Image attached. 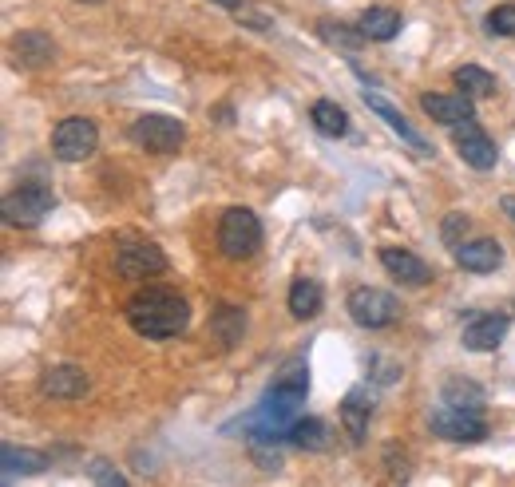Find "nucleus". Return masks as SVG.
Masks as SVG:
<instances>
[{
  "instance_id": "nucleus-12",
  "label": "nucleus",
  "mask_w": 515,
  "mask_h": 487,
  "mask_svg": "<svg viewBox=\"0 0 515 487\" xmlns=\"http://www.w3.org/2000/svg\"><path fill=\"white\" fill-rule=\"evenodd\" d=\"M456 266H464L468 274H492L504 262V246L496 238H472L464 246H452Z\"/></svg>"
},
{
  "instance_id": "nucleus-17",
  "label": "nucleus",
  "mask_w": 515,
  "mask_h": 487,
  "mask_svg": "<svg viewBox=\"0 0 515 487\" xmlns=\"http://www.w3.org/2000/svg\"><path fill=\"white\" fill-rule=\"evenodd\" d=\"M365 103H369V111H377V115H381V119H385V123H389V127H393V131H397V135H401V139L409 143L412 151H420V155H428V143H424V139H420V135L412 131V127H409V119H405V115H401V111H397V107H393L389 99H385V96H377V92H365Z\"/></svg>"
},
{
  "instance_id": "nucleus-4",
  "label": "nucleus",
  "mask_w": 515,
  "mask_h": 487,
  "mask_svg": "<svg viewBox=\"0 0 515 487\" xmlns=\"http://www.w3.org/2000/svg\"><path fill=\"white\" fill-rule=\"evenodd\" d=\"M183 139H187V127L171 115H139L131 123V143L151 155H171L183 147Z\"/></svg>"
},
{
  "instance_id": "nucleus-14",
  "label": "nucleus",
  "mask_w": 515,
  "mask_h": 487,
  "mask_svg": "<svg viewBox=\"0 0 515 487\" xmlns=\"http://www.w3.org/2000/svg\"><path fill=\"white\" fill-rule=\"evenodd\" d=\"M40 392L52 396V400H76L88 392V373L76 369V365H56L40 377Z\"/></svg>"
},
{
  "instance_id": "nucleus-21",
  "label": "nucleus",
  "mask_w": 515,
  "mask_h": 487,
  "mask_svg": "<svg viewBox=\"0 0 515 487\" xmlns=\"http://www.w3.org/2000/svg\"><path fill=\"white\" fill-rule=\"evenodd\" d=\"M0 464H4V480H12L16 472H20V476L44 472V468H48V456H44V452H32V448L4 444V448H0Z\"/></svg>"
},
{
  "instance_id": "nucleus-27",
  "label": "nucleus",
  "mask_w": 515,
  "mask_h": 487,
  "mask_svg": "<svg viewBox=\"0 0 515 487\" xmlns=\"http://www.w3.org/2000/svg\"><path fill=\"white\" fill-rule=\"evenodd\" d=\"M270 389H290V392H306L309 389V373H306V361L294 357L282 365V373L270 381Z\"/></svg>"
},
{
  "instance_id": "nucleus-25",
  "label": "nucleus",
  "mask_w": 515,
  "mask_h": 487,
  "mask_svg": "<svg viewBox=\"0 0 515 487\" xmlns=\"http://www.w3.org/2000/svg\"><path fill=\"white\" fill-rule=\"evenodd\" d=\"M456 88L464 92L468 99H488L496 96V76L492 72H484V68H476V64H464V68H456Z\"/></svg>"
},
{
  "instance_id": "nucleus-34",
  "label": "nucleus",
  "mask_w": 515,
  "mask_h": 487,
  "mask_svg": "<svg viewBox=\"0 0 515 487\" xmlns=\"http://www.w3.org/2000/svg\"><path fill=\"white\" fill-rule=\"evenodd\" d=\"M88 4H96V0H88Z\"/></svg>"
},
{
  "instance_id": "nucleus-32",
  "label": "nucleus",
  "mask_w": 515,
  "mask_h": 487,
  "mask_svg": "<svg viewBox=\"0 0 515 487\" xmlns=\"http://www.w3.org/2000/svg\"><path fill=\"white\" fill-rule=\"evenodd\" d=\"M214 4H222V8H242V0H214Z\"/></svg>"
},
{
  "instance_id": "nucleus-1",
  "label": "nucleus",
  "mask_w": 515,
  "mask_h": 487,
  "mask_svg": "<svg viewBox=\"0 0 515 487\" xmlns=\"http://www.w3.org/2000/svg\"><path fill=\"white\" fill-rule=\"evenodd\" d=\"M127 321L139 337L147 341H171L187 329L191 321V305L179 290H167V286H151V290L135 293L127 301Z\"/></svg>"
},
{
  "instance_id": "nucleus-11",
  "label": "nucleus",
  "mask_w": 515,
  "mask_h": 487,
  "mask_svg": "<svg viewBox=\"0 0 515 487\" xmlns=\"http://www.w3.org/2000/svg\"><path fill=\"white\" fill-rule=\"evenodd\" d=\"M381 266H385V274H389L393 282L412 286V290H420V286L432 282V266H428L424 258H416L412 250H397V246L381 250Z\"/></svg>"
},
{
  "instance_id": "nucleus-31",
  "label": "nucleus",
  "mask_w": 515,
  "mask_h": 487,
  "mask_svg": "<svg viewBox=\"0 0 515 487\" xmlns=\"http://www.w3.org/2000/svg\"><path fill=\"white\" fill-rule=\"evenodd\" d=\"M460 230H468V218H464V214H452V218L444 222V242L456 246V234H460Z\"/></svg>"
},
{
  "instance_id": "nucleus-22",
  "label": "nucleus",
  "mask_w": 515,
  "mask_h": 487,
  "mask_svg": "<svg viewBox=\"0 0 515 487\" xmlns=\"http://www.w3.org/2000/svg\"><path fill=\"white\" fill-rule=\"evenodd\" d=\"M290 444H298V448H306V452H329L333 436H329L325 420H317V416H298L294 428H290Z\"/></svg>"
},
{
  "instance_id": "nucleus-8",
  "label": "nucleus",
  "mask_w": 515,
  "mask_h": 487,
  "mask_svg": "<svg viewBox=\"0 0 515 487\" xmlns=\"http://www.w3.org/2000/svg\"><path fill=\"white\" fill-rule=\"evenodd\" d=\"M432 432L440 440H452V444H480L488 436V424L480 412H468V408H452V404H440L432 416H428Z\"/></svg>"
},
{
  "instance_id": "nucleus-33",
  "label": "nucleus",
  "mask_w": 515,
  "mask_h": 487,
  "mask_svg": "<svg viewBox=\"0 0 515 487\" xmlns=\"http://www.w3.org/2000/svg\"><path fill=\"white\" fill-rule=\"evenodd\" d=\"M504 206H508V214L515 218V198H504Z\"/></svg>"
},
{
  "instance_id": "nucleus-18",
  "label": "nucleus",
  "mask_w": 515,
  "mask_h": 487,
  "mask_svg": "<svg viewBox=\"0 0 515 487\" xmlns=\"http://www.w3.org/2000/svg\"><path fill=\"white\" fill-rule=\"evenodd\" d=\"M401 12L397 8H369V12H361V20H357V28L365 32V40H377V44H389L397 32H401Z\"/></svg>"
},
{
  "instance_id": "nucleus-13",
  "label": "nucleus",
  "mask_w": 515,
  "mask_h": 487,
  "mask_svg": "<svg viewBox=\"0 0 515 487\" xmlns=\"http://www.w3.org/2000/svg\"><path fill=\"white\" fill-rule=\"evenodd\" d=\"M373 408H377L373 389L353 385V389L345 392V400H341V424H345V432H349V440H353V444H361V440H365V428H369Z\"/></svg>"
},
{
  "instance_id": "nucleus-29",
  "label": "nucleus",
  "mask_w": 515,
  "mask_h": 487,
  "mask_svg": "<svg viewBox=\"0 0 515 487\" xmlns=\"http://www.w3.org/2000/svg\"><path fill=\"white\" fill-rule=\"evenodd\" d=\"M365 365H373V377H377L381 385L401 381V365H397V361H389V357H381V353H369V361H365Z\"/></svg>"
},
{
  "instance_id": "nucleus-3",
  "label": "nucleus",
  "mask_w": 515,
  "mask_h": 487,
  "mask_svg": "<svg viewBox=\"0 0 515 487\" xmlns=\"http://www.w3.org/2000/svg\"><path fill=\"white\" fill-rule=\"evenodd\" d=\"M52 210H56V195L44 183H24V187H16L12 195L4 198V222L20 226V230L40 226Z\"/></svg>"
},
{
  "instance_id": "nucleus-24",
  "label": "nucleus",
  "mask_w": 515,
  "mask_h": 487,
  "mask_svg": "<svg viewBox=\"0 0 515 487\" xmlns=\"http://www.w3.org/2000/svg\"><path fill=\"white\" fill-rule=\"evenodd\" d=\"M309 119H313V127H317L321 135H329V139H341V135L349 131V115H345V107L333 103V99H317L313 111H309Z\"/></svg>"
},
{
  "instance_id": "nucleus-9",
  "label": "nucleus",
  "mask_w": 515,
  "mask_h": 487,
  "mask_svg": "<svg viewBox=\"0 0 515 487\" xmlns=\"http://www.w3.org/2000/svg\"><path fill=\"white\" fill-rule=\"evenodd\" d=\"M452 143H456V155H460L468 167H476V171H492L496 159H500L496 143L488 139V131H484L476 119L456 123V127H452Z\"/></svg>"
},
{
  "instance_id": "nucleus-20",
  "label": "nucleus",
  "mask_w": 515,
  "mask_h": 487,
  "mask_svg": "<svg viewBox=\"0 0 515 487\" xmlns=\"http://www.w3.org/2000/svg\"><path fill=\"white\" fill-rule=\"evenodd\" d=\"M210 329H214V337L222 341V349H234L238 337L246 333V313H242L238 305L222 301V305L214 309V317H210Z\"/></svg>"
},
{
  "instance_id": "nucleus-10",
  "label": "nucleus",
  "mask_w": 515,
  "mask_h": 487,
  "mask_svg": "<svg viewBox=\"0 0 515 487\" xmlns=\"http://www.w3.org/2000/svg\"><path fill=\"white\" fill-rule=\"evenodd\" d=\"M508 317L504 313H472L468 321H464V349H472V353H492V349H500L504 345V337H508Z\"/></svg>"
},
{
  "instance_id": "nucleus-15",
  "label": "nucleus",
  "mask_w": 515,
  "mask_h": 487,
  "mask_svg": "<svg viewBox=\"0 0 515 487\" xmlns=\"http://www.w3.org/2000/svg\"><path fill=\"white\" fill-rule=\"evenodd\" d=\"M52 56H56V44H52V36H44V32H20L16 40H12V60L20 64V68H48L52 64Z\"/></svg>"
},
{
  "instance_id": "nucleus-6",
  "label": "nucleus",
  "mask_w": 515,
  "mask_h": 487,
  "mask_svg": "<svg viewBox=\"0 0 515 487\" xmlns=\"http://www.w3.org/2000/svg\"><path fill=\"white\" fill-rule=\"evenodd\" d=\"M96 147H100V131L92 119H64L52 131V155L60 163H84L96 155Z\"/></svg>"
},
{
  "instance_id": "nucleus-26",
  "label": "nucleus",
  "mask_w": 515,
  "mask_h": 487,
  "mask_svg": "<svg viewBox=\"0 0 515 487\" xmlns=\"http://www.w3.org/2000/svg\"><path fill=\"white\" fill-rule=\"evenodd\" d=\"M317 36H321L325 44L341 48V52H357L361 40H365L361 28H345V24H333V20H321V24H317Z\"/></svg>"
},
{
  "instance_id": "nucleus-19",
  "label": "nucleus",
  "mask_w": 515,
  "mask_h": 487,
  "mask_svg": "<svg viewBox=\"0 0 515 487\" xmlns=\"http://www.w3.org/2000/svg\"><path fill=\"white\" fill-rule=\"evenodd\" d=\"M440 400L452 408H468V412H484V389L472 377H448L440 385Z\"/></svg>"
},
{
  "instance_id": "nucleus-30",
  "label": "nucleus",
  "mask_w": 515,
  "mask_h": 487,
  "mask_svg": "<svg viewBox=\"0 0 515 487\" xmlns=\"http://www.w3.org/2000/svg\"><path fill=\"white\" fill-rule=\"evenodd\" d=\"M88 476H92L96 484H107V487L123 484V472H119L111 460H92V464H88Z\"/></svg>"
},
{
  "instance_id": "nucleus-7",
  "label": "nucleus",
  "mask_w": 515,
  "mask_h": 487,
  "mask_svg": "<svg viewBox=\"0 0 515 487\" xmlns=\"http://www.w3.org/2000/svg\"><path fill=\"white\" fill-rule=\"evenodd\" d=\"M115 270L127 282H143V278H155V274L167 270V254L155 242H147V238H127L115 250Z\"/></svg>"
},
{
  "instance_id": "nucleus-28",
  "label": "nucleus",
  "mask_w": 515,
  "mask_h": 487,
  "mask_svg": "<svg viewBox=\"0 0 515 487\" xmlns=\"http://www.w3.org/2000/svg\"><path fill=\"white\" fill-rule=\"evenodd\" d=\"M484 28H488L492 36H515V4H500V8H492V12H488V20H484Z\"/></svg>"
},
{
  "instance_id": "nucleus-2",
  "label": "nucleus",
  "mask_w": 515,
  "mask_h": 487,
  "mask_svg": "<svg viewBox=\"0 0 515 487\" xmlns=\"http://www.w3.org/2000/svg\"><path fill=\"white\" fill-rule=\"evenodd\" d=\"M258 246H262V222H258V214L246 210V206H230L218 218V250L230 262H242V258L258 254Z\"/></svg>"
},
{
  "instance_id": "nucleus-16",
  "label": "nucleus",
  "mask_w": 515,
  "mask_h": 487,
  "mask_svg": "<svg viewBox=\"0 0 515 487\" xmlns=\"http://www.w3.org/2000/svg\"><path fill=\"white\" fill-rule=\"evenodd\" d=\"M420 107L436 119V123H444V127H456V123H464V119H472V99L464 96H444V92H424L420 96Z\"/></svg>"
},
{
  "instance_id": "nucleus-23",
  "label": "nucleus",
  "mask_w": 515,
  "mask_h": 487,
  "mask_svg": "<svg viewBox=\"0 0 515 487\" xmlns=\"http://www.w3.org/2000/svg\"><path fill=\"white\" fill-rule=\"evenodd\" d=\"M321 305H325V293H321V286H317L313 278H298V282L290 286V313H294L298 321H313V317L321 313Z\"/></svg>"
},
{
  "instance_id": "nucleus-5",
  "label": "nucleus",
  "mask_w": 515,
  "mask_h": 487,
  "mask_svg": "<svg viewBox=\"0 0 515 487\" xmlns=\"http://www.w3.org/2000/svg\"><path fill=\"white\" fill-rule=\"evenodd\" d=\"M345 305H349V317H353L361 329H385V325H393V321L401 317L397 297L377 290V286H357V290L345 297Z\"/></svg>"
}]
</instances>
